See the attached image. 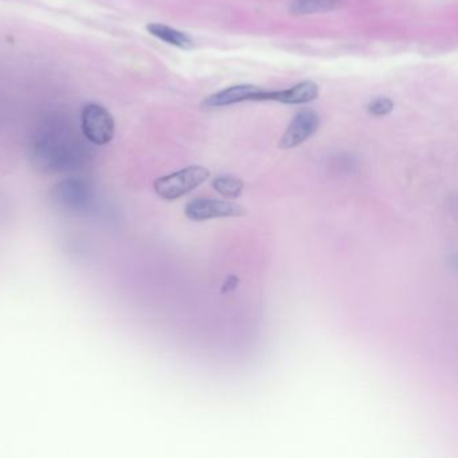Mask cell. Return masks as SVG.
<instances>
[{
	"instance_id": "12",
	"label": "cell",
	"mask_w": 458,
	"mask_h": 458,
	"mask_svg": "<svg viewBox=\"0 0 458 458\" xmlns=\"http://www.w3.org/2000/svg\"><path fill=\"white\" fill-rule=\"evenodd\" d=\"M394 109V103L387 98V97H379L374 101L368 103L367 111L368 113L372 116H386L392 112Z\"/></svg>"
},
{
	"instance_id": "13",
	"label": "cell",
	"mask_w": 458,
	"mask_h": 458,
	"mask_svg": "<svg viewBox=\"0 0 458 458\" xmlns=\"http://www.w3.org/2000/svg\"><path fill=\"white\" fill-rule=\"evenodd\" d=\"M238 283H240V280L235 275H229L228 280L225 281L223 287H222V293L233 292L235 287H238Z\"/></svg>"
},
{
	"instance_id": "2",
	"label": "cell",
	"mask_w": 458,
	"mask_h": 458,
	"mask_svg": "<svg viewBox=\"0 0 458 458\" xmlns=\"http://www.w3.org/2000/svg\"><path fill=\"white\" fill-rule=\"evenodd\" d=\"M210 172L205 167L191 166L171 175L161 176L155 180V193L166 200H175L183 195L191 193L196 187L205 183Z\"/></svg>"
},
{
	"instance_id": "8",
	"label": "cell",
	"mask_w": 458,
	"mask_h": 458,
	"mask_svg": "<svg viewBox=\"0 0 458 458\" xmlns=\"http://www.w3.org/2000/svg\"><path fill=\"white\" fill-rule=\"evenodd\" d=\"M264 89L254 85H235L230 86L225 91L215 93L207 97L203 103L205 108H223L234 103H245V101H258L260 94Z\"/></svg>"
},
{
	"instance_id": "11",
	"label": "cell",
	"mask_w": 458,
	"mask_h": 458,
	"mask_svg": "<svg viewBox=\"0 0 458 458\" xmlns=\"http://www.w3.org/2000/svg\"><path fill=\"white\" fill-rule=\"evenodd\" d=\"M213 187L222 196L228 199H237L242 194L245 184L242 183L238 178L230 175H220L213 180Z\"/></svg>"
},
{
	"instance_id": "1",
	"label": "cell",
	"mask_w": 458,
	"mask_h": 458,
	"mask_svg": "<svg viewBox=\"0 0 458 458\" xmlns=\"http://www.w3.org/2000/svg\"><path fill=\"white\" fill-rule=\"evenodd\" d=\"M36 163L49 171H65L74 167L80 159L77 146L73 140L62 135H49L42 138L34 147Z\"/></svg>"
},
{
	"instance_id": "5",
	"label": "cell",
	"mask_w": 458,
	"mask_h": 458,
	"mask_svg": "<svg viewBox=\"0 0 458 458\" xmlns=\"http://www.w3.org/2000/svg\"><path fill=\"white\" fill-rule=\"evenodd\" d=\"M91 185L81 179H68L57 184L53 190V199L66 210L80 211L92 202Z\"/></svg>"
},
{
	"instance_id": "3",
	"label": "cell",
	"mask_w": 458,
	"mask_h": 458,
	"mask_svg": "<svg viewBox=\"0 0 458 458\" xmlns=\"http://www.w3.org/2000/svg\"><path fill=\"white\" fill-rule=\"evenodd\" d=\"M81 128L83 136L91 143L105 146L115 135V120L101 105L89 103L82 111Z\"/></svg>"
},
{
	"instance_id": "9",
	"label": "cell",
	"mask_w": 458,
	"mask_h": 458,
	"mask_svg": "<svg viewBox=\"0 0 458 458\" xmlns=\"http://www.w3.org/2000/svg\"><path fill=\"white\" fill-rule=\"evenodd\" d=\"M147 30L151 35L159 38L163 42L171 45V46L179 47L183 50H188L194 47V41L188 35L175 30L170 26L161 24H151L147 26Z\"/></svg>"
},
{
	"instance_id": "7",
	"label": "cell",
	"mask_w": 458,
	"mask_h": 458,
	"mask_svg": "<svg viewBox=\"0 0 458 458\" xmlns=\"http://www.w3.org/2000/svg\"><path fill=\"white\" fill-rule=\"evenodd\" d=\"M319 96V86L312 81H302L297 85L284 91H263L258 101H275V103H307L313 101Z\"/></svg>"
},
{
	"instance_id": "6",
	"label": "cell",
	"mask_w": 458,
	"mask_h": 458,
	"mask_svg": "<svg viewBox=\"0 0 458 458\" xmlns=\"http://www.w3.org/2000/svg\"><path fill=\"white\" fill-rule=\"evenodd\" d=\"M320 126V117L312 109H302L293 117L287 131L280 140V148H296L317 131Z\"/></svg>"
},
{
	"instance_id": "10",
	"label": "cell",
	"mask_w": 458,
	"mask_h": 458,
	"mask_svg": "<svg viewBox=\"0 0 458 458\" xmlns=\"http://www.w3.org/2000/svg\"><path fill=\"white\" fill-rule=\"evenodd\" d=\"M340 6L342 0H293L289 6V11L295 15H312L333 11Z\"/></svg>"
},
{
	"instance_id": "4",
	"label": "cell",
	"mask_w": 458,
	"mask_h": 458,
	"mask_svg": "<svg viewBox=\"0 0 458 458\" xmlns=\"http://www.w3.org/2000/svg\"><path fill=\"white\" fill-rule=\"evenodd\" d=\"M185 217L191 220H207L214 218L242 217L246 214L245 207L240 206L234 202L218 200L210 198H199L187 203L184 208Z\"/></svg>"
}]
</instances>
